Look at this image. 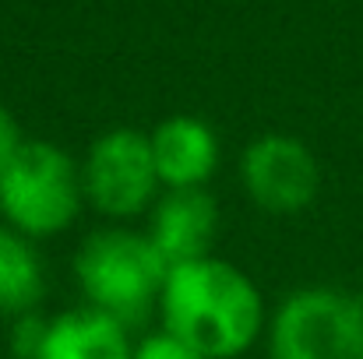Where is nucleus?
I'll list each match as a JSON object with an SVG mask.
<instances>
[{
  "label": "nucleus",
  "mask_w": 363,
  "mask_h": 359,
  "mask_svg": "<svg viewBox=\"0 0 363 359\" xmlns=\"http://www.w3.org/2000/svg\"><path fill=\"white\" fill-rule=\"evenodd\" d=\"M71 275L85 307L134 331L159 314L169 264L159 257L145 229L106 222L78 243Z\"/></svg>",
  "instance_id": "obj_2"
},
{
  "label": "nucleus",
  "mask_w": 363,
  "mask_h": 359,
  "mask_svg": "<svg viewBox=\"0 0 363 359\" xmlns=\"http://www.w3.org/2000/svg\"><path fill=\"white\" fill-rule=\"evenodd\" d=\"M130 359H201V356L191 346H184L180 338H173L169 331L155 328V331H145L141 338H134Z\"/></svg>",
  "instance_id": "obj_12"
},
{
  "label": "nucleus",
  "mask_w": 363,
  "mask_h": 359,
  "mask_svg": "<svg viewBox=\"0 0 363 359\" xmlns=\"http://www.w3.org/2000/svg\"><path fill=\"white\" fill-rule=\"evenodd\" d=\"M148 141L162 190L208 187L223 166V141L216 127L194 113H173L159 120V127L148 130Z\"/></svg>",
  "instance_id": "obj_8"
},
{
  "label": "nucleus",
  "mask_w": 363,
  "mask_h": 359,
  "mask_svg": "<svg viewBox=\"0 0 363 359\" xmlns=\"http://www.w3.org/2000/svg\"><path fill=\"white\" fill-rule=\"evenodd\" d=\"M21 144H25V134H21L18 120L11 117V110L0 106V180H4V173L14 162V155H18Z\"/></svg>",
  "instance_id": "obj_13"
},
{
  "label": "nucleus",
  "mask_w": 363,
  "mask_h": 359,
  "mask_svg": "<svg viewBox=\"0 0 363 359\" xmlns=\"http://www.w3.org/2000/svg\"><path fill=\"white\" fill-rule=\"evenodd\" d=\"M85 205L110 226H130L145 219L162 194L152 141L138 127H110L78 159Z\"/></svg>",
  "instance_id": "obj_5"
},
{
  "label": "nucleus",
  "mask_w": 363,
  "mask_h": 359,
  "mask_svg": "<svg viewBox=\"0 0 363 359\" xmlns=\"http://www.w3.org/2000/svg\"><path fill=\"white\" fill-rule=\"evenodd\" d=\"M130 328L78 303L46 321V338L35 359H130Z\"/></svg>",
  "instance_id": "obj_9"
},
{
  "label": "nucleus",
  "mask_w": 363,
  "mask_h": 359,
  "mask_svg": "<svg viewBox=\"0 0 363 359\" xmlns=\"http://www.w3.org/2000/svg\"><path fill=\"white\" fill-rule=\"evenodd\" d=\"M219 226H223V212L208 187L162 190L152 212L145 215V237L152 239V246L169 268L212 257Z\"/></svg>",
  "instance_id": "obj_7"
},
{
  "label": "nucleus",
  "mask_w": 363,
  "mask_h": 359,
  "mask_svg": "<svg viewBox=\"0 0 363 359\" xmlns=\"http://www.w3.org/2000/svg\"><path fill=\"white\" fill-rule=\"evenodd\" d=\"M247 201L268 215H300L321 194V162L296 134L268 130L247 141L237 162Z\"/></svg>",
  "instance_id": "obj_6"
},
{
  "label": "nucleus",
  "mask_w": 363,
  "mask_h": 359,
  "mask_svg": "<svg viewBox=\"0 0 363 359\" xmlns=\"http://www.w3.org/2000/svg\"><path fill=\"white\" fill-rule=\"evenodd\" d=\"M85 208L78 159L50 137H25L0 180V222L39 243L67 233Z\"/></svg>",
  "instance_id": "obj_3"
},
{
  "label": "nucleus",
  "mask_w": 363,
  "mask_h": 359,
  "mask_svg": "<svg viewBox=\"0 0 363 359\" xmlns=\"http://www.w3.org/2000/svg\"><path fill=\"white\" fill-rule=\"evenodd\" d=\"M268 359H363V292L303 285L282 296L264 328Z\"/></svg>",
  "instance_id": "obj_4"
},
{
  "label": "nucleus",
  "mask_w": 363,
  "mask_h": 359,
  "mask_svg": "<svg viewBox=\"0 0 363 359\" xmlns=\"http://www.w3.org/2000/svg\"><path fill=\"white\" fill-rule=\"evenodd\" d=\"M272 307L261 285L223 257L169 268L159 296V328L201 359H240L264 342Z\"/></svg>",
  "instance_id": "obj_1"
},
{
  "label": "nucleus",
  "mask_w": 363,
  "mask_h": 359,
  "mask_svg": "<svg viewBox=\"0 0 363 359\" xmlns=\"http://www.w3.org/2000/svg\"><path fill=\"white\" fill-rule=\"evenodd\" d=\"M46 300V261L39 243L0 222V321L35 314Z\"/></svg>",
  "instance_id": "obj_10"
},
{
  "label": "nucleus",
  "mask_w": 363,
  "mask_h": 359,
  "mask_svg": "<svg viewBox=\"0 0 363 359\" xmlns=\"http://www.w3.org/2000/svg\"><path fill=\"white\" fill-rule=\"evenodd\" d=\"M46 321L39 310L35 314H25V317H14L7 321L11 324V335H7V349L14 359H35L43 349V338H46Z\"/></svg>",
  "instance_id": "obj_11"
}]
</instances>
